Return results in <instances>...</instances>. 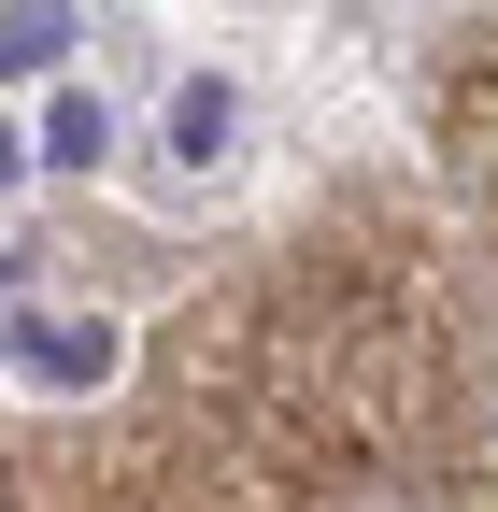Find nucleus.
<instances>
[{"label":"nucleus","mask_w":498,"mask_h":512,"mask_svg":"<svg viewBox=\"0 0 498 512\" xmlns=\"http://www.w3.org/2000/svg\"><path fill=\"white\" fill-rule=\"evenodd\" d=\"M228 128H242V86H214V72H185V86H171V157H185V171H214V157H228Z\"/></svg>","instance_id":"obj_2"},{"label":"nucleus","mask_w":498,"mask_h":512,"mask_svg":"<svg viewBox=\"0 0 498 512\" xmlns=\"http://www.w3.org/2000/svg\"><path fill=\"white\" fill-rule=\"evenodd\" d=\"M100 143H114V114H100V86H72V100L43 114V157H57V171H100Z\"/></svg>","instance_id":"obj_3"},{"label":"nucleus","mask_w":498,"mask_h":512,"mask_svg":"<svg viewBox=\"0 0 498 512\" xmlns=\"http://www.w3.org/2000/svg\"><path fill=\"white\" fill-rule=\"evenodd\" d=\"M57 43H72V15H57V0H15V15H0V72H43Z\"/></svg>","instance_id":"obj_4"},{"label":"nucleus","mask_w":498,"mask_h":512,"mask_svg":"<svg viewBox=\"0 0 498 512\" xmlns=\"http://www.w3.org/2000/svg\"><path fill=\"white\" fill-rule=\"evenodd\" d=\"M0 370H29V384H100V370H114V328H100V313H0Z\"/></svg>","instance_id":"obj_1"},{"label":"nucleus","mask_w":498,"mask_h":512,"mask_svg":"<svg viewBox=\"0 0 498 512\" xmlns=\"http://www.w3.org/2000/svg\"><path fill=\"white\" fill-rule=\"evenodd\" d=\"M15 157H43V143H15V128H0V185H15Z\"/></svg>","instance_id":"obj_5"}]
</instances>
